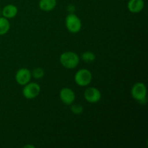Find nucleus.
Listing matches in <instances>:
<instances>
[{
    "instance_id": "1",
    "label": "nucleus",
    "mask_w": 148,
    "mask_h": 148,
    "mask_svg": "<svg viewBox=\"0 0 148 148\" xmlns=\"http://www.w3.org/2000/svg\"><path fill=\"white\" fill-rule=\"evenodd\" d=\"M79 56L73 51H66L62 53L59 57L61 64L66 69H72L76 68L79 63Z\"/></svg>"
},
{
    "instance_id": "2",
    "label": "nucleus",
    "mask_w": 148,
    "mask_h": 148,
    "mask_svg": "<svg viewBox=\"0 0 148 148\" xmlns=\"http://www.w3.org/2000/svg\"><path fill=\"white\" fill-rule=\"evenodd\" d=\"M92 75L87 69H79L75 75V82L80 87H86L92 82Z\"/></svg>"
},
{
    "instance_id": "3",
    "label": "nucleus",
    "mask_w": 148,
    "mask_h": 148,
    "mask_svg": "<svg viewBox=\"0 0 148 148\" xmlns=\"http://www.w3.org/2000/svg\"><path fill=\"white\" fill-rule=\"evenodd\" d=\"M65 25L70 33H77L82 28V22L78 16L74 13H70L65 19Z\"/></svg>"
},
{
    "instance_id": "4",
    "label": "nucleus",
    "mask_w": 148,
    "mask_h": 148,
    "mask_svg": "<svg viewBox=\"0 0 148 148\" xmlns=\"http://www.w3.org/2000/svg\"><path fill=\"white\" fill-rule=\"evenodd\" d=\"M131 94L134 100L140 103L146 101L147 88L143 82H137L134 84L131 89Z\"/></svg>"
},
{
    "instance_id": "5",
    "label": "nucleus",
    "mask_w": 148,
    "mask_h": 148,
    "mask_svg": "<svg viewBox=\"0 0 148 148\" xmlns=\"http://www.w3.org/2000/svg\"><path fill=\"white\" fill-rule=\"evenodd\" d=\"M40 92V87L36 82H30L24 85L23 95L26 99L31 100L37 98Z\"/></svg>"
},
{
    "instance_id": "6",
    "label": "nucleus",
    "mask_w": 148,
    "mask_h": 148,
    "mask_svg": "<svg viewBox=\"0 0 148 148\" xmlns=\"http://www.w3.org/2000/svg\"><path fill=\"white\" fill-rule=\"evenodd\" d=\"M84 98L90 103H96L101 99V92L98 88L90 87L85 90Z\"/></svg>"
},
{
    "instance_id": "7",
    "label": "nucleus",
    "mask_w": 148,
    "mask_h": 148,
    "mask_svg": "<svg viewBox=\"0 0 148 148\" xmlns=\"http://www.w3.org/2000/svg\"><path fill=\"white\" fill-rule=\"evenodd\" d=\"M59 98L64 104L70 106L75 102L76 96L75 92L71 88H64L59 92Z\"/></svg>"
},
{
    "instance_id": "8",
    "label": "nucleus",
    "mask_w": 148,
    "mask_h": 148,
    "mask_svg": "<svg viewBox=\"0 0 148 148\" xmlns=\"http://www.w3.org/2000/svg\"><path fill=\"white\" fill-rule=\"evenodd\" d=\"M31 77V72L27 68H20L15 74V80L17 83L23 86L30 82Z\"/></svg>"
},
{
    "instance_id": "9",
    "label": "nucleus",
    "mask_w": 148,
    "mask_h": 148,
    "mask_svg": "<svg viewBox=\"0 0 148 148\" xmlns=\"http://www.w3.org/2000/svg\"><path fill=\"white\" fill-rule=\"evenodd\" d=\"M144 0H130L127 4V8L132 13H139L144 9Z\"/></svg>"
},
{
    "instance_id": "10",
    "label": "nucleus",
    "mask_w": 148,
    "mask_h": 148,
    "mask_svg": "<svg viewBox=\"0 0 148 148\" xmlns=\"http://www.w3.org/2000/svg\"><path fill=\"white\" fill-rule=\"evenodd\" d=\"M17 12H18L17 7L12 4H7L5 7H4L1 12L3 17L7 19L14 18L17 14Z\"/></svg>"
},
{
    "instance_id": "11",
    "label": "nucleus",
    "mask_w": 148,
    "mask_h": 148,
    "mask_svg": "<svg viewBox=\"0 0 148 148\" xmlns=\"http://www.w3.org/2000/svg\"><path fill=\"white\" fill-rule=\"evenodd\" d=\"M38 6L42 11H52L56 6V0H40Z\"/></svg>"
},
{
    "instance_id": "12",
    "label": "nucleus",
    "mask_w": 148,
    "mask_h": 148,
    "mask_svg": "<svg viewBox=\"0 0 148 148\" xmlns=\"http://www.w3.org/2000/svg\"><path fill=\"white\" fill-rule=\"evenodd\" d=\"M10 29V23L8 19L4 17H0V36L7 34Z\"/></svg>"
},
{
    "instance_id": "13",
    "label": "nucleus",
    "mask_w": 148,
    "mask_h": 148,
    "mask_svg": "<svg viewBox=\"0 0 148 148\" xmlns=\"http://www.w3.org/2000/svg\"><path fill=\"white\" fill-rule=\"evenodd\" d=\"M80 58L82 61H84L86 63H92V62H93L95 60L96 56H95V54L93 52L88 51L82 53L81 54Z\"/></svg>"
},
{
    "instance_id": "14",
    "label": "nucleus",
    "mask_w": 148,
    "mask_h": 148,
    "mask_svg": "<svg viewBox=\"0 0 148 148\" xmlns=\"http://www.w3.org/2000/svg\"><path fill=\"white\" fill-rule=\"evenodd\" d=\"M71 106L70 110L75 115H80V114H82L84 111L83 106H82L81 104H78V103H72Z\"/></svg>"
},
{
    "instance_id": "15",
    "label": "nucleus",
    "mask_w": 148,
    "mask_h": 148,
    "mask_svg": "<svg viewBox=\"0 0 148 148\" xmlns=\"http://www.w3.org/2000/svg\"><path fill=\"white\" fill-rule=\"evenodd\" d=\"M32 77L35 78V79H41L44 77L45 72L42 68L40 67H37L35 68L33 70V72H31Z\"/></svg>"
},
{
    "instance_id": "16",
    "label": "nucleus",
    "mask_w": 148,
    "mask_h": 148,
    "mask_svg": "<svg viewBox=\"0 0 148 148\" xmlns=\"http://www.w3.org/2000/svg\"><path fill=\"white\" fill-rule=\"evenodd\" d=\"M24 147H31V148H33V147H35V146L34 145H27L24 146Z\"/></svg>"
}]
</instances>
